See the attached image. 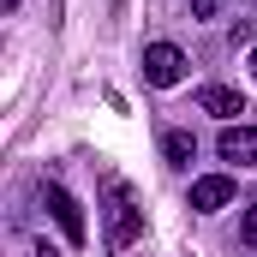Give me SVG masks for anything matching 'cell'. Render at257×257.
Returning a JSON list of instances; mask_svg holds the SVG:
<instances>
[{
    "label": "cell",
    "instance_id": "cell-5",
    "mask_svg": "<svg viewBox=\"0 0 257 257\" xmlns=\"http://www.w3.org/2000/svg\"><path fill=\"white\" fill-rule=\"evenodd\" d=\"M48 209H54V221H60V233L72 245H84V209H78V197L66 192V186H48Z\"/></svg>",
    "mask_w": 257,
    "mask_h": 257
},
{
    "label": "cell",
    "instance_id": "cell-1",
    "mask_svg": "<svg viewBox=\"0 0 257 257\" xmlns=\"http://www.w3.org/2000/svg\"><path fill=\"white\" fill-rule=\"evenodd\" d=\"M102 221H108V245L114 251H126L132 239L144 233V209H138V197H132V186L120 174L102 180Z\"/></svg>",
    "mask_w": 257,
    "mask_h": 257
},
{
    "label": "cell",
    "instance_id": "cell-2",
    "mask_svg": "<svg viewBox=\"0 0 257 257\" xmlns=\"http://www.w3.org/2000/svg\"><path fill=\"white\" fill-rule=\"evenodd\" d=\"M180 78H186V54H180L174 42H150V48H144V84H150V90H174Z\"/></svg>",
    "mask_w": 257,
    "mask_h": 257
},
{
    "label": "cell",
    "instance_id": "cell-12",
    "mask_svg": "<svg viewBox=\"0 0 257 257\" xmlns=\"http://www.w3.org/2000/svg\"><path fill=\"white\" fill-rule=\"evenodd\" d=\"M251 72H257V48H251Z\"/></svg>",
    "mask_w": 257,
    "mask_h": 257
},
{
    "label": "cell",
    "instance_id": "cell-9",
    "mask_svg": "<svg viewBox=\"0 0 257 257\" xmlns=\"http://www.w3.org/2000/svg\"><path fill=\"white\" fill-rule=\"evenodd\" d=\"M186 6H192L197 18H215V12H221V0H186Z\"/></svg>",
    "mask_w": 257,
    "mask_h": 257
},
{
    "label": "cell",
    "instance_id": "cell-8",
    "mask_svg": "<svg viewBox=\"0 0 257 257\" xmlns=\"http://www.w3.org/2000/svg\"><path fill=\"white\" fill-rule=\"evenodd\" d=\"M239 245H257V203L239 215Z\"/></svg>",
    "mask_w": 257,
    "mask_h": 257
},
{
    "label": "cell",
    "instance_id": "cell-6",
    "mask_svg": "<svg viewBox=\"0 0 257 257\" xmlns=\"http://www.w3.org/2000/svg\"><path fill=\"white\" fill-rule=\"evenodd\" d=\"M197 108L215 114V120H233V114H245V96L227 90V84H203V90H197Z\"/></svg>",
    "mask_w": 257,
    "mask_h": 257
},
{
    "label": "cell",
    "instance_id": "cell-4",
    "mask_svg": "<svg viewBox=\"0 0 257 257\" xmlns=\"http://www.w3.org/2000/svg\"><path fill=\"white\" fill-rule=\"evenodd\" d=\"M233 192H239V186H233L227 174H203V180H192V209L197 215H215V209L233 203Z\"/></svg>",
    "mask_w": 257,
    "mask_h": 257
},
{
    "label": "cell",
    "instance_id": "cell-10",
    "mask_svg": "<svg viewBox=\"0 0 257 257\" xmlns=\"http://www.w3.org/2000/svg\"><path fill=\"white\" fill-rule=\"evenodd\" d=\"M36 257H60V251H54V245H48V239H42V245H36Z\"/></svg>",
    "mask_w": 257,
    "mask_h": 257
},
{
    "label": "cell",
    "instance_id": "cell-11",
    "mask_svg": "<svg viewBox=\"0 0 257 257\" xmlns=\"http://www.w3.org/2000/svg\"><path fill=\"white\" fill-rule=\"evenodd\" d=\"M245 18H257V0H245Z\"/></svg>",
    "mask_w": 257,
    "mask_h": 257
},
{
    "label": "cell",
    "instance_id": "cell-3",
    "mask_svg": "<svg viewBox=\"0 0 257 257\" xmlns=\"http://www.w3.org/2000/svg\"><path fill=\"white\" fill-rule=\"evenodd\" d=\"M215 156H221V162H233V168H257V126H221Z\"/></svg>",
    "mask_w": 257,
    "mask_h": 257
},
{
    "label": "cell",
    "instance_id": "cell-7",
    "mask_svg": "<svg viewBox=\"0 0 257 257\" xmlns=\"http://www.w3.org/2000/svg\"><path fill=\"white\" fill-rule=\"evenodd\" d=\"M162 156H168L174 168H192V156H197V138H192V132H168V138H162Z\"/></svg>",
    "mask_w": 257,
    "mask_h": 257
}]
</instances>
